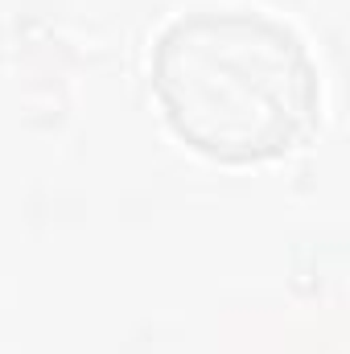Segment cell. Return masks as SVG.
<instances>
[{
	"instance_id": "6da1fadb",
	"label": "cell",
	"mask_w": 350,
	"mask_h": 354,
	"mask_svg": "<svg viewBox=\"0 0 350 354\" xmlns=\"http://www.w3.org/2000/svg\"><path fill=\"white\" fill-rule=\"evenodd\" d=\"M153 95L181 145L223 165L301 149L322 115L305 37L264 8H190L157 33Z\"/></svg>"
}]
</instances>
